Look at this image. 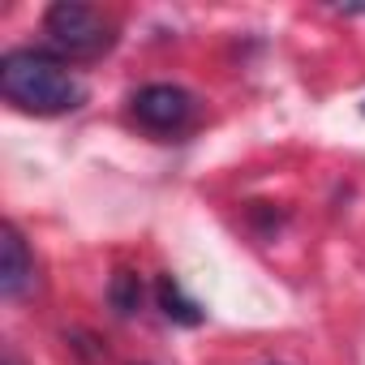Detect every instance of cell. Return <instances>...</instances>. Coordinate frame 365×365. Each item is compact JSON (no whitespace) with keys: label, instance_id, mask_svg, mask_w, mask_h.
I'll return each instance as SVG.
<instances>
[{"label":"cell","instance_id":"3","mask_svg":"<svg viewBox=\"0 0 365 365\" xmlns=\"http://www.w3.org/2000/svg\"><path fill=\"white\" fill-rule=\"evenodd\" d=\"M129 112H133V120H138L146 133L172 138V133H180V129L194 120L198 103H194V95H190L185 86L150 82V86H142V91L129 99Z\"/></svg>","mask_w":365,"mask_h":365},{"label":"cell","instance_id":"8","mask_svg":"<svg viewBox=\"0 0 365 365\" xmlns=\"http://www.w3.org/2000/svg\"><path fill=\"white\" fill-rule=\"evenodd\" d=\"M361 112H365V108H361Z\"/></svg>","mask_w":365,"mask_h":365},{"label":"cell","instance_id":"2","mask_svg":"<svg viewBox=\"0 0 365 365\" xmlns=\"http://www.w3.org/2000/svg\"><path fill=\"white\" fill-rule=\"evenodd\" d=\"M43 31L61 61H95L116 43V26L82 0H56L43 14Z\"/></svg>","mask_w":365,"mask_h":365},{"label":"cell","instance_id":"6","mask_svg":"<svg viewBox=\"0 0 365 365\" xmlns=\"http://www.w3.org/2000/svg\"><path fill=\"white\" fill-rule=\"evenodd\" d=\"M108 301H112V309H116L120 318L138 314V309H142V279H138L133 271H116L112 284H108Z\"/></svg>","mask_w":365,"mask_h":365},{"label":"cell","instance_id":"1","mask_svg":"<svg viewBox=\"0 0 365 365\" xmlns=\"http://www.w3.org/2000/svg\"><path fill=\"white\" fill-rule=\"evenodd\" d=\"M0 95L31 116H65L86 103L82 78L43 48H14L0 61Z\"/></svg>","mask_w":365,"mask_h":365},{"label":"cell","instance_id":"4","mask_svg":"<svg viewBox=\"0 0 365 365\" xmlns=\"http://www.w3.org/2000/svg\"><path fill=\"white\" fill-rule=\"evenodd\" d=\"M35 284V258L14 224H0V297L18 301Z\"/></svg>","mask_w":365,"mask_h":365},{"label":"cell","instance_id":"7","mask_svg":"<svg viewBox=\"0 0 365 365\" xmlns=\"http://www.w3.org/2000/svg\"><path fill=\"white\" fill-rule=\"evenodd\" d=\"M5 365H22V361H18V352H14V348H5Z\"/></svg>","mask_w":365,"mask_h":365},{"label":"cell","instance_id":"5","mask_svg":"<svg viewBox=\"0 0 365 365\" xmlns=\"http://www.w3.org/2000/svg\"><path fill=\"white\" fill-rule=\"evenodd\" d=\"M155 301H159L163 318H172V322H180V327H198V322L207 318V309H202L185 288H180L176 275H159V284H155Z\"/></svg>","mask_w":365,"mask_h":365}]
</instances>
